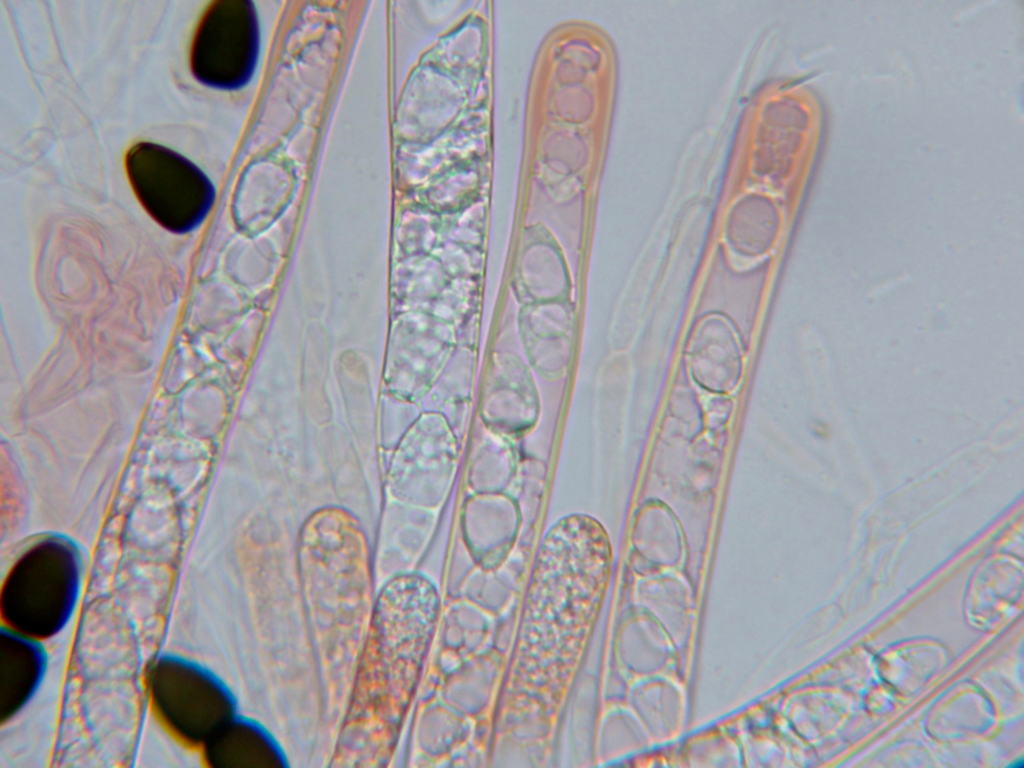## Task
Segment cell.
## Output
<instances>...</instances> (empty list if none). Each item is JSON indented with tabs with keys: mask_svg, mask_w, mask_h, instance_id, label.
<instances>
[{
	"mask_svg": "<svg viewBox=\"0 0 1024 768\" xmlns=\"http://www.w3.org/2000/svg\"><path fill=\"white\" fill-rule=\"evenodd\" d=\"M608 560L605 533L573 514L547 533L539 551L503 707V728L550 720L590 631Z\"/></svg>",
	"mask_w": 1024,
	"mask_h": 768,
	"instance_id": "1",
	"label": "cell"
},
{
	"mask_svg": "<svg viewBox=\"0 0 1024 768\" xmlns=\"http://www.w3.org/2000/svg\"><path fill=\"white\" fill-rule=\"evenodd\" d=\"M82 562L74 545L59 537L29 548L7 576L1 612L8 627L42 639L59 633L77 607Z\"/></svg>",
	"mask_w": 1024,
	"mask_h": 768,
	"instance_id": "2",
	"label": "cell"
},
{
	"mask_svg": "<svg viewBox=\"0 0 1024 768\" xmlns=\"http://www.w3.org/2000/svg\"><path fill=\"white\" fill-rule=\"evenodd\" d=\"M126 171L138 200L165 229L184 234L202 224L216 191L206 174L165 146L140 142L126 155Z\"/></svg>",
	"mask_w": 1024,
	"mask_h": 768,
	"instance_id": "3",
	"label": "cell"
},
{
	"mask_svg": "<svg viewBox=\"0 0 1024 768\" xmlns=\"http://www.w3.org/2000/svg\"><path fill=\"white\" fill-rule=\"evenodd\" d=\"M149 691L161 721L187 744H205L235 716L236 699L228 685L184 656L159 657L150 672Z\"/></svg>",
	"mask_w": 1024,
	"mask_h": 768,
	"instance_id": "4",
	"label": "cell"
},
{
	"mask_svg": "<svg viewBox=\"0 0 1024 768\" xmlns=\"http://www.w3.org/2000/svg\"><path fill=\"white\" fill-rule=\"evenodd\" d=\"M260 54V26L254 3L217 0L204 12L193 38L191 71L202 84L238 90L252 79Z\"/></svg>",
	"mask_w": 1024,
	"mask_h": 768,
	"instance_id": "5",
	"label": "cell"
},
{
	"mask_svg": "<svg viewBox=\"0 0 1024 768\" xmlns=\"http://www.w3.org/2000/svg\"><path fill=\"white\" fill-rule=\"evenodd\" d=\"M454 459L455 444L447 424L435 418L419 420L395 451L389 471L390 492L417 505L437 502L451 478Z\"/></svg>",
	"mask_w": 1024,
	"mask_h": 768,
	"instance_id": "6",
	"label": "cell"
},
{
	"mask_svg": "<svg viewBox=\"0 0 1024 768\" xmlns=\"http://www.w3.org/2000/svg\"><path fill=\"white\" fill-rule=\"evenodd\" d=\"M48 666L47 652L39 639L3 627L0 641V710L11 718L33 697Z\"/></svg>",
	"mask_w": 1024,
	"mask_h": 768,
	"instance_id": "7",
	"label": "cell"
},
{
	"mask_svg": "<svg viewBox=\"0 0 1024 768\" xmlns=\"http://www.w3.org/2000/svg\"><path fill=\"white\" fill-rule=\"evenodd\" d=\"M209 764L217 768H282L284 750L256 720L234 716L205 744Z\"/></svg>",
	"mask_w": 1024,
	"mask_h": 768,
	"instance_id": "8",
	"label": "cell"
}]
</instances>
